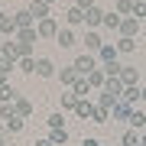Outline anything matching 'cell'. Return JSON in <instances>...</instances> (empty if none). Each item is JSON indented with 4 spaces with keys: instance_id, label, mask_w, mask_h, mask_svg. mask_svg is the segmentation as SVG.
<instances>
[{
    "instance_id": "cell-1",
    "label": "cell",
    "mask_w": 146,
    "mask_h": 146,
    "mask_svg": "<svg viewBox=\"0 0 146 146\" xmlns=\"http://www.w3.org/2000/svg\"><path fill=\"white\" fill-rule=\"evenodd\" d=\"M75 72H78V75H84V78H88V75L94 72V68H101L98 65V55H91V52H84V55H78V58H75Z\"/></svg>"
},
{
    "instance_id": "cell-2",
    "label": "cell",
    "mask_w": 146,
    "mask_h": 146,
    "mask_svg": "<svg viewBox=\"0 0 146 146\" xmlns=\"http://www.w3.org/2000/svg\"><path fill=\"white\" fill-rule=\"evenodd\" d=\"M58 29H62V26H58L55 16H46V20H39V23H36L39 39H55V36H58Z\"/></svg>"
},
{
    "instance_id": "cell-3",
    "label": "cell",
    "mask_w": 146,
    "mask_h": 146,
    "mask_svg": "<svg viewBox=\"0 0 146 146\" xmlns=\"http://www.w3.org/2000/svg\"><path fill=\"white\" fill-rule=\"evenodd\" d=\"M117 42H104L101 46V52H98V65H110V62H117Z\"/></svg>"
},
{
    "instance_id": "cell-4",
    "label": "cell",
    "mask_w": 146,
    "mask_h": 146,
    "mask_svg": "<svg viewBox=\"0 0 146 146\" xmlns=\"http://www.w3.org/2000/svg\"><path fill=\"white\" fill-rule=\"evenodd\" d=\"M16 33H20L16 20H13L10 13H0V36H10V39H16Z\"/></svg>"
},
{
    "instance_id": "cell-5",
    "label": "cell",
    "mask_w": 146,
    "mask_h": 146,
    "mask_svg": "<svg viewBox=\"0 0 146 146\" xmlns=\"http://www.w3.org/2000/svg\"><path fill=\"white\" fill-rule=\"evenodd\" d=\"M81 42H84V49H88L91 55H98V52H101V46H104L101 33H94V29H88V33H84V39H81Z\"/></svg>"
},
{
    "instance_id": "cell-6",
    "label": "cell",
    "mask_w": 146,
    "mask_h": 146,
    "mask_svg": "<svg viewBox=\"0 0 146 146\" xmlns=\"http://www.w3.org/2000/svg\"><path fill=\"white\" fill-rule=\"evenodd\" d=\"M84 23H88L91 29H94V26H104V10H101L98 3L88 7V10H84Z\"/></svg>"
},
{
    "instance_id": "cell-7",
    "label": "cell",
    "mask_w": 146,
    "mask_h": 146,
    "mask_svg": "<svg viewBox=\"0 0 146 146\" xmlns=\"http://www.w3.org/2000/svg\"><path fill=\"white\" fill-rule=\"evenodd\" d=\"M140 23H143V20H136V16H123V23H120V29H117V33H120V36H133V39H136V33H140Z\"/></svg>"
},
{
    "instance_id": "cell-8",
    "label": "cell",
    "mask_w": 146,
    "mask_h": 146,
    "mask_svg": "<svg viewBox=\"0 0 146 146\" xmlns=\"http://www.w3.org/2000/svg\"><path fill=\"white\" fill-rule=\"evenodd\" d=\"M36 75H39V78H52V75H58L55 65H52V58L39 55V58H36Z\"/></svg>"
},
{
    "instance_id": "cell-9",
    "label": "cell",
    "mask_w": 146,
    "mask_h": 146,
    "mask_svg": "<svg viewBox=\"0 0 146 146\" xmlns=\"http://www.w3.org/2000/svg\"><path fill=\"white\" fill-rule=\"evenodd\" d=\"M13 20H16V26H20V29H26V26H36V16L29 13V7H20V10L13 13Z\"/></svg>"
},
{
    "instance_id": "cell-10",
    "label": "cell",
    "mask_w": 146,
    "mask_h": 146,
    "mask_svg": "<svg viewBox=\"0 0 146 146\" xmlns=\"http://www.w3.org/2000/svg\"><path fill=\"white\" fill-rule=\"evenodd\" d=\"M81 23H84V10L72 3V7L65 10V26H81Z\"/></svg>"
},
{
    "instance_id": "cell-11",
    "label": "cell",
    "mask_w": 146,
    "mask_h": 146,
    "mask_svg": "<svg viewBox=\"0 0 146 146\" xmlns=\"http://www.w3.org/2000/svg\"><path fill=\"white\" fill-rule=\"evenodd\" d=\"M75 42H78V39H75L72 26H62V29H58V36H55V46H62V49H72Z\"/></svg>"
},
{
    "instance_id": "cell-12",
    "label": "cell",
    "mask_w": 146,
    "mask_h": 146,
    "mask_svg": "<svg viewBox=\"0 0 146 146\" xmlns=\"http://www.w3.org/2000/svg\"><path fill=\"white\" fill-rule=\"evenodd\" d=\"M104 91H110L114 98H123V91H127V84L120 81V75H110V78L104 81Z\"/></svg>"
},
{
    "instance_id": "cell-13",
    "label": "cell",
    "mask_w": 146,
    "mask_h": 146,
    "mask_svg": "<svg viewBox=\"0 0 146 146\" xmlns=\"http://www.w3.org/2000/svg\"><path fill=\"white\" fill-rule=\"evenodd\" d=\"M49 10H52V7H49L46 0H33V3H29V13L36 16V23H39V20H46V16H52Z\"/></svg>"
},
{
    "instance_id": "cell-14",
    "label": "cell",
    "mask_w": 146,
    "mask_h": 146,
    "mask_svg": "<svg viewBox=\"0 0 146 146\" xmlns=\"http://www.w3.org/2000/svg\"><path fill=\"white\" fill-rule=\"evenodd\" d=\"M130 110H133V104H130V101H123V98H120L117 104L110 107V114H114V120H127V117H130Z\"/></svg>"
},
{
    "instance_id": "cell-15",
    "label": "cell",
    "mask_w": 146,
    "mask_h": 146,
    "mask_svg": "<svg viewBox=\"0 0 146 146\" xmlns=\"http://www.w3.org/2000/svg\"><path fill=\"white\" fill-rule=\"evenodd\" d=\"M127 123H130L133 130H143V127H146V110H143V107H133L130 117H127Z\"/></svg>"
},
{
    "instance_id": "cell-16",
    "label": "cell",
    "mask_w": 146,
    "mask_h": 146,
    "mask_svg": "<svg viewBox=\"0 0 146 146\" xmlns=\"http://www.w3.org/2000/svg\"><path fill=\"white\" fill-rule=\"evenodd\" d=\"M120 81H123L127 88H130V84H140V72H136L133 65H123L120 68Z\"/></svg>"
},
{
    "instance_id": "cell-17",
    "label": "cell",
    "mask_w": 146,
    "mask_h": 146,
    "mask_svg": "<svg viewBox=\"0 0 146 146\" xmlns=\"http://www.w3.org/2000/svg\"><path fill=\"white\" fill-rule=\"evenodd\" d=\"M78 78H81V75L75 72V65H68V68H62V72H58V81H62V88H72Z\"/></svg>"
},
{
    "instance_id": "cell-18",
    "label": "cell",
    "mask_w": 146,
    "mask_h": 146,
    "mask_svg": "<svg viewBox=\"0 0 146 146\" xmlns=\"http://www.w3.org/2000/svg\"><path fill=\"white\" fill-rule=\"evenodd\" d=\"M104 81H107V75H104V68H94V72L88 75V84L94 91H104Z\"/></svg>"
},
{
    "instance_id": "cell-19",
    "label": "cell",
    "mask_w": 146,
    "mask_h": 146,
    "mask_svg": "<svg viewBox=\"0 0 146 146\" xmlns=\"http://www.w3.org/2000/svg\"><path fill=\"white\" fill-rule=\"evenodd\" d=\"M117 52H120V55L136 52V39H133V36H120V39H117Z\"/></svg>"
},
{
    "instance_id": "cell-20",
    "label": "cell",
    "mask_w": 146,
    "mask_h": 146,
    "mask_svg": "<svg viewBox=\"0 0 146 146\" xmlns=\"http://www.w3.org/2000/svg\"><path fill=\"white\" fill-rule=\"evenodd\" d=\"M94 107H98V104H91V98H81V101H78V107H75V114H78L81 120H88V117L94 114Z\"/></svg>"
},
{
    "instance_id": "cell-21",
    "label": "cell",
    "mask_w": 146,
    "mask_h": 146,
    "mask_svg": "<svg viewBox=\"0 0 146 146\" xmlns=\"http://www.w3.org/2000/svg\"><path fill=\"white\" fill-rule=\"evenodd\" d=\"M78 94H75L72 88H68V91H62V110H75V107H78Z\"/></svg>"
},
{
    "instance_id": "cell-22",
    "label": "cell",
    "mask_w": 146,
    "mask_h": 146,
    "mask_svg": "<svg viewBox=\"0 0 146 146\" xmlns=\"http://www.w3.org/2000/svg\"><path fill=\"white\" fill-rule=\"evenodd\" d=\"M72 91L78 94V98H91V91H94V88L88 84V78H84V75H81V78H78V81L72 84Z\"/></svg>"
},
{
    "instance_id": "cell-23",
    "label": "cell",
    "mask_w": 146,
    "mask_h": 146,
    "mask_svg": "<svg viewBox=\"0 0 146 146\" xmlns=\"http://www.w3.org/2000/svg\"><path fill=\"white\" fill-rule=\"evenodd\" d=\"M120 146H140V130H123V136H120Z\"/></svg>"
},
{
    "instance_id": "cell-24",
    "label": "cell",
    "mask_w": 146,
    "mask_h": 146,
    "mask_svg": "<svg viewBox=\"0 0 146 146\" xmlns=\"http://www.w3.org/2000/svg\"><path fill=\"white\" fill-rule=\"evenodd\" d=\"M120 23H123V16H120L117 10L104 13V26H107V29H114V33H117V29H120Z\"/></svg>"
},
{
    "instance_id": "cell-25",
    "label": "cell",
    "mask_w": 146,
    "mask_h": 146,
    "mask_svg": "<svg viewBox=\"0 0 146 146\" xmlns=\"http://www.w3.org/2000/svg\"><path fill=\"white\" fill-rule=\"evenodd\" d=\"M16 39H20V42H29V46H33V42H39V33H36V26H26V29L16 33Z\"/></svg>"
},
{
    "instance_id": "cell-26",
    "label": "cell",
    "mask_w": 146,
    "mask_h": 146,
    "mask_svg": "<svg viewBox=\"0 0 146 146\" xmlns=\"http://www.w3.org/2000/svg\"><path fill=\"white\" fill-rule=\"evenodd\" d=\"M16 68L26 72V75H36V58H33V55H23L20 62H16Z\"/></svg>"
},
{
    "instance_id": "cell-27",
    "label": "cell",
    "mask_w": 146,
    "mask_h": 146,
    "mask_svg": "<svg viewBox=\"0 0 146 146\" xmlns=\"http://www.w3.org/2000/svg\"><path fill=\"white\" fill-rule=\"evenodd\" d=\"M13 107H16V114H20L23 120H26V117L33 114V104H29L26 98H16V101H13Z\"/></svg>"
},
{
    "instance_id": "cell-28",
    "label": "cell",
    "mask_w": 146,
    "mask_h": 146,
    "mask_svg": "<svg viewBox=\"0 0 146 146\" xmlns=\"http://www.w3.org/2000/svg\"><path fill=\"white\" fill-rule=\"evenodd\" d=\"M49 140H52L55 146H65V143H68V130H65V127H58V130H49Z\"/></svg>"
},
{
    "instance_id": "cell-29",
    "label": "cell",
    "mask_w": 146,
    "mask_h": 146,
    "mask_svg": "<svg viewBox=\"0 0 146 146\" xmlns=\"http://www.w3.org/2000/svg\"><path fill=\"white\" fill-rule=\"evenodd\" d=\"M16 98H20V94L13 91V84H3V88H0V104H13Z\"/></svg>"
},
{
    "instance_id": "cell-30",
    "label": "cell",
    "mask_w": 146,
    "mask_h": 146,
    "mask_svg": "<svg viewBox=\"0 0 146 146\" xmlns=\"http://www.w3.org/2000/svg\"><path fill=\"white\" fill-rule=\"evenodd\" d=\"M133 7H136V0H117L114 10H117L120 16H130V13H133Z\"/></svg>"
},
{
    "instance_id": "cell-31",
    "label": "cell",
    "mask_w": 146,
    "mask_h": 146,
    "mask_svg": "<svg viewBox=\"0 0 146 146\" xmlns=\"http://www.w3.org/2000/svg\"><path fill=\"white\" fill-rule=\"evenodd\" d=\"M98 94H101V98H98V107H107V110H110V107H114L117 101H120V98H114L110 91H98Z\"/></svg>"
},
{
    "instance_id": "cell-32",
    "label": "cell",
    "mask_w": 146,
    "mask_h": 146,
    "mask_svg": "<svg viewBox=\"0 0 146 146\" xmlns=\"http://www.w3.org/2000/svg\"><path fill=\"white\" fill-rule=\"evenodd\" d=\"M91 120H94V123H107V120H110V110H107V107H94Z\"/></svg>"
},
{
    "instance_id": "cell-33",
    "label": "cell",
    "mask_w": 146,
    "mask_h": 146,
    "mask_svg": "<svg viewBox=\"0 0 146 146\" xmlns=\"http://www.w3.org/2000/svg\"><path fill=\"white\" fill-rule=\"evenodd\" d=\"M13 117H20L13 104H0V120H3V123H7V120H13Z\"/></svg>"
},
{
    "instance_id": "cell-34",
    "label": "cell",
    "mask_w": 146,
    "mask_h": 146,
    "mask_svg": "<svg viewBox=\"0 0 146 146\" xmlns=\"http://www.w3.org/2000/svg\"><path fill=\"white\" fill-rule=\"evenodd\" d=\"M62 120H65V117H62V110H55V114H49V120H46V123H49V130H58V127H65Z\"/></svg>"
},
{
    "instance_id": "cell-35",
    "label": "cell",
    "mask_w": 146,
    "mask_h": 146,
    "mask_svg": "<svg viewBox=\"0 0 146 146\" xmlns=\"http://www.w3.org/2000/svg\"><path fill=\"white\" fill-rule=\"evenodd\" d=\"M3 127H7V133H10V136H13V133H20V130H23V117H13V120H7Z\"/></svg>"
},
{
    "instance_id": "cell-36",
    "label": "cell",
    "mask_w": 146,
    "mask_h": 146,
    "mask_svg": "<svg viewBox=\"0 0 146 146\" xmlns=\"http://www.w3.org/2000/svg\"><path fill=\"white\" fill-rule=\"evenodd\" d=\"M75 7H81V10H88V7H94V0H75Z\"/></svg>"
},
{
    "instance_id": "cell-37",
    "label": "cell",
    "mask_w": 146,
    "mask_h": 146,
    "mask_svg": "<svg viewBox=\"0 0 146 146\" xmlns=\"http://www.w3.org/2000/svg\"><path fill=\"white\" fill-rule=\"evenodd\" d=\"M81 146H101V143L94 140V136H84V143H81Z\"/></svg>"
},
{
    "instance_id": "cell-38",
    "label": "cell",
    "mask_w": 146,
    "mask_h": 146,
    "mask_svg": "<svg viewBox=\"0 0 146 146\" xmlns=\"http://www.w3.org/2000/svg\"><path fill=\"white\" fill-rule=\"evenodd\" d=\"M33 146H55V143H52V140H49V136H46V140H36Z\"/></svg>"
},
{
    "instance_id": "cell-39",
    "label": "cell",
    "mask_w": 146,
    "mask_h": 146,
    "mask_svg": "<svg viewBox=\"0 0 146 146\" xmlns=\"http://www.w3.org/2000/svg\"><path fill=\"white\" fill-rule=\"evenodd\" d=\"M7 75H10V72H3V68H0V88L7 84Z\"/></svg>"
},
{
    "instance_id": "cell-40",
    "label": "cell",
    "mask_w": 146,
    "mask_h": 146,
    "mask_svg": "<svg viewBox=\"0 0 146 146\" xmlns=\"http://www.w3.org/2000/svg\"><path fill=\"white\" fill-rule=\"evenodd\" d=\"M140 146H146V133H140Z\"/></svg>"
},
{
    "instance_id": "cell-41",
    "label": "cell",
    "mask_w": 146,
    "mask_h": 146,
    "mask_svg": "<svg viewBox=\"0 0 146 146\" xmlns=\"http://www.w3.org/2000/svg\"><path fill=\"white\" fill-rule=\"evenodd\" d=\"M140 101H146V84H143V98H140Z\"/></svg>"
},
{
    "instance_id": "cell-42",
    "label": "cell",
    "mask_w": 146,
    "mask_h": 146,
    "mask_svg": "<svg viewBox=\"0 0 146 146\" xmlns=\"http://www.w3.org/2000/svg\"><path fill=\"white\" fill-rule=\"evenodd\" d=\"M46 3H49V7H52V3H58V0H46Z\"/></svg>"
},
{
    "instance_id": "cell-43",
    "label": "cell",
    "mask_w": 146,
    "mask_h": 146,
    "mask_svg": "<svg viewBox=\"0 0 146 146\" xmlns=\"http://www.w3.org/2000/svg\"><path fill=\"white\" fill-rule=\"evenodd\" d=\"M0 55H3V42H0Z\"/></svg>"
},
{
    "instance_id": "cell-44",
    "label": "cell",
    "mask_w": 146,
    "mask_h": 146,
    "mask_svg": "<svg viewBox=\"0 0 146 146\" xmlns=\"http://www.w3.org/2000/svg\"><path fill=\"white\" fill-rule=\"evenodd\" d=\"M136 3H143V7H146V0H136Z\"/></svg>"
},
{
    "instance_id": "cell-45",
    "label": "cell",
    "mask_w": 146,
    "mask_h": 146,
    "mask_svg": "<svg viewBox=\"0 0 146 146\" xmlns=\"http://www.w3.org/2000/svg\"><path fill=\"white\" fill-rule=\"evenodd\" d=\"M0 13H3V10H0Z\"/></svg>"
}]
</instances>
